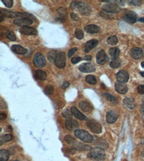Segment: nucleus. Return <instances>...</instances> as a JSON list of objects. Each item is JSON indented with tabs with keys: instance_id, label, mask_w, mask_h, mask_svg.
<instances>
[{
	"instance_id": "obj_1",
	"label": "nucleus",
	"mask_w": 144,
	"mask_h": 161,
	"mask_svg": "<svg viewBox=\"0 0 144 161\" xmlns=\"http://www.w3.org/2000/svg\"><path fill=\"white\" fill-rule=\"evenodd\" d=\"M1 13L3 16L9 18H29L30 20H36V18L34 17L33 15H31L30 13H18V12H13V11L7 10V9H0Z\"/></svg>"
},
{
	"instance_id": "obj_2",
	"label": "nucleus",
	"mask_w": 144,
	"mask_h": 161,
	"mask_svg": "<svg viewBox=\"0 0 144 161\" xmlns=\"http://www.w3.org/2000/svg\"><path fill=\"white\" fill-rule=\"evenodd\" d=\"M88 158L93 160H103L106 158V154L104 149L99 147L94 148L88 153Z\"/></svg>"
},
{
	"instance_id": "obj_3",
	"label": "nucleus",
	"mask_w": 144,
	"mask_h": 161,
	"mask_svg": "<svg viewBox=\"0 0 144 161\" xmlns=\"http://www.w3.org/2000/svg\"><path fill=\"white\" fill-rule=\"evenodd\" d=\"M74 135L79 139L85 143H92L93 141V137L89 133L83 129H76L74 131Z\"/></svg>"
},
{
	"instance_id": "obj_4",
	"label": "nucleus",
	"mask_w": 144,
	"mask_h": 161,
	"mask_svg": "<svg viewBox=\"0 0 144 161\" xmlns=\"http://www.w3.org/2000/svg\"><path fill=\"white\" fill-rule=\"evenodd\" d=\"M87 127L94 134H100L102 132V125L98 122L94 120H90L87 122Z\"/></svg>"
},
{
	"instance_id": "obj_5",
	"label": "nucleus",
	"mask_w": 144,
	"mask_h": 161,
	"mask_svg": "<svg viewBox=\"0 0 144 161\" xmlns=\"http://www.w3.org/2000/svg\"><path fill=\"white\" fill-rule=\"evenodd\" d=\"M55 64L59 69H63L66 65V55L64 52H60L58 53L56 58Z\"/></svg>"
},
{
	"instance_id": "obj_6",
	"label": "nucleus",
	"mask_w": 144,
	"mask_h": 161,
	"mask_svg": "<svg viewBox=\"0 0 144 161\" xmlns=\"http://www.w3.org/2000/svg\"><path fill=\"white\" fill-rule=\"evenodd\" d=\"M33 64L37 67H43L46 65L45 58L41 53H37L33 58Z\"/></svg>"
},
{
	"instance_id": "obj_7",
	"label": "nucleus",
	"mask_w": 144,
	"mask_h": 161,
	"mask_svg": "<svg viewBox=\"0 0 144 161\" xmlns=\"http://www.w3.org/2000/svg\"><path fill=\"white\" fill-rule=\"evenodd\" d=\"M102 9H103L104 11H106L107 13H117L120 11V7L116 3H106L104 5L103 7H102Z\"/></svg>"
},
{
	"instance_id": "obj_8",
	"label": "nucleus",
	"mask_w": 144,
	"mask_h": 161,
	"mask_svg": "<svg viewBox=\"0 0 144 161\" xmlns=\"http://www.w3.org/2000/svg\"><path fill=\"white\" fill-rule=\"evenodd\" d=\"M77 9L78 12L83 15H90L92 11L91 7H90L89 5L86 3H82V2H81L80 5L78 6Z\"/></svg>"
},
{
	"instance_id": "obj_9",
	"label": "nucleus",
	"mask_w": 144,
	"mask_h": 161,
	"mask_svg": "<svg viewBox=\"0 0 144 161\" xmlns=\"http://www.w3.org/2000/svg\"><path fill=\"white\" fill-rule=\"evenodd\" d=\"M79 71L83 73H90L94 72L96 70V67L94 64L91 63H85V64H81L78 67Z\"/></svg>"
},
{
	"instance_id": "obj_10",
	"label": "nucleus",
	"mask_w": 144,
	"mask_h": 161,
	"mask_svg": "<svg viewBox=\"0 0 144 161\" xmlns=\"http://www.w3.org/2000/svg\"><path fill=\"white\" fill-rule=\"evenodd\" d=\"M124 19L125 21L128 22L131 24L136 23L138 19V16L136 13L132 11H126L124 14Z\"/></svg>"
},
{
	"instance_id": "obj_11",
	"label": "nucleus",
	"mask_w": 144,
	"mask_h": 161,
	"mask_svg": "<svg viewBox=\"0 0 144 161\" xmlns=\"http://www.w3.org/2000/svg\"><path fill=\"white\" fill-rule=\"evenodd\" d=\"M96 61L100 65L106 64L108 61V57L104 50H100L96 55Z\"/></svg>"
},
{
	"instance_id": "obj_12",
	"label": "nucleus",
	"mask_w": 144,
	"mask_h": 161,
	"mask_svg": "<svg viewBox=\"0 0 144 161\" xmlns=\"http://www.w3.org/2000/svg\"><path fill=\"white\" fill-rule=\"evenodd\" d=\"M65 126H66V128L69 131H73L78 129L79 125L78 123L76 120H74L72 118H70L67 119L65 121Z\"/></svg>"
},
{
	"instance_id": "obj_13",
	"label": "nucleus",
	"mask_w": 144,
	"mask_h": 161,
	"mask_svg": "<svg viewBox=\"0 0 144 161\" xmlns=\"http://www.w3.org/2000/svg\"><path fill=\"white\" fill-rule=\"evenodd\" d=\"M116 79H117L118 82L125 83L129 80V74L125 71H120L116 74Z\"/></svg>"
},
{
	"instance_id": "obj_14",
	"label": "nucleus",
	"mask_w": 144,
	"mask_h": 161,
	"mask_svg": "<svg viewBox=\"0 0 144 161\" xmlns=\"http://www.w3.org/2000/svg\"><path fill=\"white\" fill-rule=\"evenodd\" d=\"M13 23L16 25L20 27H28L29 25H31L33 23V21L29 19V18H17L13 21Z\"/></svg>"
},
{
	"instance_id": "obj_15",
	"label": "nucleus",
	"mask_w": 144,
	"mask_h": 161,
	"mask_svg": "<svg viewBox=\"0 0 144 161\" xmlns=\"http://www.w3.org/2000/svg\"><path fill=\"white\" fill-rule=\"evenodd\" d=\"M98 43V41L97 40H91L87 42L84 46V52L86 53L89 52L92 49L96 47Z\"/></svg>"
},
{
	"instance_id": "obj_16",
	"label": "nucleus",
	"mask_w": 144,
	"mask_h": 161,
	"mask_svg": "<svg viewBox=\"0 0 144 161\" xmlns=\"http://www.w3.org/2000/svg\"><path fill=\"white\" fill-rule=\"evenodd\" d=\"M21 33L24 35H37V31L34 28L29 27H21L19 30Z\"/></svg>"
},
{
	"instance_id": "obj_17",
	"label": "nucleus",
	"mask_w": 144,
	"mask_h": 161,
	"mask_svg": "<svg viewBox=\"0 0 144 161\" xmlns=\"http://www.w3.org/2000/svg\"><path fill=\"white\" fill-rule=\"evenodd\" d=\"M130 55L134 59H140L143 56V52L141 48H134L130 50Z\"/></svg>"
},
{
	"instance_id": "obj_18",
	"label": "nucleus",
	"mask_w": 144,
	"mask_h": 161,
	"mask_svg": "<svg viewBox=\"0 0 144 161\" xmlns=\"http://www.w3.org/2000/svg\"><path fill=\"white\" fill-rule=\"evenodd\" d=\"M71 113L74 117L79 119L81 120H87V118L86 116L80 112L76 108L75 106H72L71 107Z\"/></svg>"
},
{
	"instance_id": "obj_19",
	"label": "nucleus",
	"mask_w": 144,
	"mask_h": 161,
	"mask_svg": "<svg viewBox=\"0 0 144 161\" xmlns=\"http://www.w3.org/2000/svg\"><path fill=\"white\" fill-rule=\"evenodd\" d=\"M118 118V114L114 111H110L106 114V121L109 123H114Z\"/></svg>"
},
{
	"instance_id": "obj_20",
	"label": "nucleus",
	"mask_w": 144,
	"mask_h": 161,
	"mask_svg": "<svg viewBox=\"0 0 144 161\" xmlns=\"http://www.w3.org/2000/svg\"><path fill=\"white\" fill-rule=\"evenodd\" d=\"M115 89L120 94H125L128 90L126 86L120 82H116L115 83Z\"/></svg>"
},
{
	"instance_id": "obj_21",
	"label": "nucleus",
	"mask_w": 144,
	"mask_h": 161,
	"mask_svg": "<svg viewBox=\"0 0 144 161\" xmlns=\"http://www.w3.org/2000/svg\"><path fill=\"white\" fill-rule=\"evenodd\" d=\"M79 107H80V108H81V110H82L84 112H91L93 109L91 104L89 102L85 101V100L81 101L79 103Z\"/></svg>"
},
{
	"instance_id": "obj_22",
	"label": "nucleus",
	"mask_w": 144,
	"mask_h": 161,
	"mask_svg": "<svg viewBox=\"0 0 144 161\" xmlns=\"http://www.w3.org/2000/svg\"><path fill=\"white\" fill-rule=\"evenodd\" d=\"M84 31L86 32H88V33H91V34H95L98 33L100 31V28L96 26V25H87L84 27Z\"/></svg>"
},
{
	"instance_id": "obj_23",
	"label": "nucleus",
	"mask_w": 144,
	"mask_h": 161,
	"mask_svg": "<svg viewBox=\"0 0 144 161\" xmlns=\"http://www.w3.org/2000/svg\"><path fill=\"white\" fill-rule=\"evenodd\" d=\"M124 104L127 108L133 110L136 107V103L132 98H125L124 100Z\"/></svg>"
},
{
	"instance_id": "obj_24",
	"label": "nucleus",
	"mask_w": 144,
	"mask_h": 161,
	"mask_svg": "<svg viewBox=\"0 0 144 161\" xmlns=\"http://www.w3.org/2000/svg\"><path fill=\"white\" fill-rule=\"evenodd\" d=\"M11 50L16 53H18V54H25V53H27L26 49L19 45H17V44H15V45L11 46Z\"/></svg>"
},
{
	"instance_id": "obj_25",
	"label": "nucleus",
	"mask_w": 144,
	"mask_h": 161,
	"mask_svg": "<svg viewBox=\"0 0 144 161\" xmlns=\"http://www.w3.org/2000/svg\"><path fill=\"white\" fill-rule=\"evenodd\" d=\"M95 145L98 147L99 148H101L102 149H106L108 147V145L107 143V142L105 140L102 139H98L96 143H95Z\"/></svg>"
},
{
	"instance_id": "obj_26",
	"label": "nucleus",
	"mask_w": 144,
	"mask_h": 161,
	"mask_svg": "<svg viewBox=\"0 0 144 161\" xmlns=\"http://www.w3.org/2000/svg\"><path fill=\"white\" fill-rule=\"evenodd\" d=\"M35 77L37 79H39V80H45L46 77V74L43 70L37 69L35 71Z\"/></svg>"
},
{
	"instance_id": "obj_27",
	"label": "nucleus",
	"mask_w": 144,
	"mask_h": 161,
	"mask_svg": "<svg viewBox=\"0 0 144 161\" xmlns=\"http://www.w3.org/2000/svg\"><path fill=\"white\" fill-rule=\"evenodd\" d=\"M9 158V153L7 150L0 151V160L1 161H7Z\"/></svg>"
},
{
	"instance_id": "obj_28",
	"label": "nucleus",
	"mask_w": 144,
	"mask_h": 161,
	"mask_svg": "<svg viewBox=\"0 0 144 161\" xmlns=\"http://www.w3.org/2000/svg\"><path fill=\"white\" fill-rule=\"evenodd\" d=\"M120 50L118 48H112L110 50V54L113 59H117L120 55Z\"/></svg>"
},
{
	"instance_id": "obj_29",
	"label": "nucleus",
	"mask_w": 144,
	"mask_h": 161,
	"mask_svg": "<svg viewBox=\"0 0 144 161\" xmlns=\"http://www.w3.org/2000/svg\"><path fill=\"white\" fill-rule=\"evenodd\" d=\"M58 53H57V52L56 50L50 51V52H48V54H47V57H48V60H49L51 62H55L56 58H57V55H58Z\"/></svg>"
},
{
	"instance_id": "obj_30",
	"label": "nucleus",
	"mask_w": 144,
	"mask_h": 161,
	"mask_svg": "<svg viewBox=\"0 0 144 161\" xmlns=\"http://www.w3.org/2000/svg\"><path fill=\"white\" fill-rule=\"evenodd\" d=\"M121 65V61L119 59H112L110 63V66L111 68H118Z\"/></svg>"
},
{
	"instance_id": "obj_31",
	"label": "nucleus",
	"mask_w": 144,
	"mask_h": 161,
	"mask_svg": "<svg viewBox=\"0 0 144 161\" xmlns=\"http://www.w3.org/2000/svg\"><path fill=\"white\" fill-rule=\"evenodd\" d=\"M1 145L3 143H6V142L10 141L12 139V136L9 134H5L1 136Z\"/></svg>"
},
{
	"instance_id": "obj_32",
	"label": "nucleus",
	"mask_w": 144,
	"mask_h": 161,
	"mask_svg": "<svg viewBox=\"0 0 144 161\" xmlns=\"http://www.w3.org/2000/svg\"><path fill=\"white\" fill-rule=\"evenodd\" d=\"M6 37L9 40H10L11 41H15L17 40V37H16L15 33L11 31H8L6 32Z\"/></svg>"
},
{
	"instance_id": "obj_33",
	"label": "nucleus",
	"mask_w": 144,
	"mask_h": 161,
	"mask_svg": "<svg viewBox=\"0 0 144 161\" xmlns=\"http://www.w3.org/2000/svg\"><path fill=\"white\" fill-rule=\"evenodd\" d=\"M85 80L88 83L91 84V85H95L97 82L96 77L93 75H88L87 77H86Z\"/></svg>"
},
{
	"instance_id": "obj_34",
	"label": "nucleus",
	"mask_w": 144,
	"mask_h": 161,
	"mask_svg": "<svg viewBox=\"0 0 144 161\" xmlns=\"http://www.w3.org/2000/svg\"><path fill=\"white\" fill-rule=\"evenodd\" d=\"M118 38L116 36H111L107 40V42L110 45H115L118 43Z\"/></svg>"
},
{
	"instance_id": "obj_35",
	"label": "nucleus",
	"mask_w": 144,
	"mask_h": 161,
	"mask_svg": "<svg viewBox=\"0 0 144 161\" xmlns=\"http://www.w3.org/2000/svg\"><path fill=\"white\" fill-rule=\"evenodd\" d=\"M53 90H54V88H53V86L51 85H48L45 87V89H44V92H45L46 95H50L53 92Z\"/></svg>"
},
{
	"instance_id": "obj_36",
	"label": "nucleus",
	"mask_w": 144,
	"mask_h": 161,
	"mask_svg": "<svg viewBox=\"0 0 144 161\" xmlns=\"http://www.w3.org/2000/svg\"><path fill=\"white\" fill-rule=\"evenodd\" d=\"M64 140L66 143H68L69 144H74L76 142L75 139L73 137H72L71 135H66L64 137Z\"/></svg>"
},
{
	"instance_id": "obj_37",
	"label": "nucleus",
	"mask_w": 144,
	"mask_h": 161,
	"mask_svg": "<svg viewBox=\"0 0 144 161\" xmlns=\"http://www.w3.org/2000/svg\"><path fill=\"white\" fill-rule=\"evenodd\" d=\"M75 36L76 37V38H78L79 40L82 39L84 37V32L81 29H76L75 31Z\"/></svg>"
},
{
	"instance_id": "obj_38",
	"label": "nucleus",
	"mask_w": 144,
	"mask_h": 161,
	"mask_svg": "<svg viewBox=\"0 0 144 161\" xmlns=\"http://www.w3.org/2000/svg\"><path fill=\"white\" fill-rule=\"evenodd\" d=\"M104 97H105L106 99L107 100H108L109 102H114L116 101V99L115 97L112 96V95L109 94V93H105L104 94Z\"/></svg>"
},
{
	"instance_id": "obj_39",
	"label": "nucleus",
	"mask_w": 144,
	"mask_h": 161,
	"mask_svg": "<svg viewBox=\"0 0 144 161\" xmlns=\"http://www.w3.org/2000/svg\"><path fill=\"white\" fill-rule=\"evenodd\" d=\"M80 145H78L76 149H79L80 151H87V150H91V147H90L89 146L86 145H82V144H79Z\"/></svg>"
},
{
	"instance_id": "obj_40",
	"label": "nucleus",
	"mask_w": 144,
	"mask_h": 161,
	"mask_svg": "<svg viewBox=\"0 0 144 161\" xmlns=\"http://www.w3.org/2000/svg\"><path fill=\"white\" fill-rule=\"evenodd\" d=\"M1 1L3 2V4L7 7V8H10L13 6V0H2Z\"/></svg>"
},
{
	"instance_id": "obj_41",
	"label": "nucleus",
	"mask_w": 144,
	"mask_h": 161,
	"mask_svg": "<svg viewBox=\"0 0 144 161\" xmlns=\"http://www.w3.org/2000/svg\"><path fill=\"white\" fill-rule=\"evenodd\" d=\"M128 2L129 4L134 6H139L142 4V1H141V0H132V1H129Z\"/></svg>"
},
{
	"instance_id": "obj_42",
	"label": "nucleus",
	"mask_w": 144,
	"mask_h": 161,
	"mask_svg": "<svg viewBox=\"0 0 144 161\" xmlns=\"http://www.w3.org/2000/svg\"><path fill=\"white\" fill-rule=\"evenodd\" d=\"M58 12L60 13V17H65V15H66V10H65L64 8H60L59 9H58Z\"/></svg>"
},
{
	"instance_id": "obj_43",
	"label": "nucleus",
	"mask_w": 144,
	"mask_h": 161,
	"mask_svg": "<svg viewBox=\"0 0 144 161\" xmlns=\"http://www.w3.org/2000/svg\"><path fill=\"white\" fill-rule=\"evenodd\" d=\"M81 60H82V58L80 57H74V58H72L71 62H72V64H77V63L80 62Z\"/></svg>"
},
{
	"instance_id": "obj_44",
	"label": "nucleus",
	"mask_w": 144,
	"mask_h": 161,
	"mask_svg": "<svg viewBox=\"0 0 144 161\" xmlns=\"http://www.w3.org/2000/svg\"><path fill=\"white\" fill-rule=\"evenodd\" d=\"M62 116H63L64 118H66L67 119L71 118V114H70L69 111L68 110H65L63 112H62Z\"/></svg>"
},
{
	"instance_id": "obj_45",
	"label": "nucleus",
	"mask_w": 144,
	"mask_h": 161,
	"mask_svg": "<svg viewBox=\"0 0 144 161\" xmlns=\"http://www.w3.org/2000/svg\"><path fill=\"white\" fill-rule=\"evenodd\" d=\"M81 2H79V1H73L72 2V3L71 4V9H75V8H77L78 6L80 5V3Z\"/></svg>"
},
{
	"instance_id": "obj_46",
	"label": "nucleus",
	"mask_w": 144,
	"mask_h": 161,
	"mask_svg": "<svg viewBox=\"0 0 144 161\" xmlns=\"http://www.w3.org/2000/svg\"><path fill=\"white\" fill-rule=\"evenodd\" d=\"M78 49L77 48H71V50L69 51V53H68V57L69 58H71L72 55L74 54V53L76 52V50H77Z\"/></svg>"
},
{
	"instance_id": "obj_47",
	"label": "nucleus",
	"mask_w": 144,
	"mask_h": 161,
	"mask_svg": "<svg viewBox=\"0 0 144 161\" xmlns=\"http://www.w3.org/2000/svg\"><path fill=\"white\" fill-rule=\"evenodd\" d=\"M138 92L141 95L144 94V85L139 86L138 87Z\"/></svg>"
},
{
	"instance_id": "obj_48",
	"label": "nucleus",
	"mask_w": 144,
	"mask_h": 161,
	"mask_svg": "<svg viewBox=\"0 0 144 161\" xmlns=\"http://www.w3.org/2000/svg\"><path fill=\"white\" fill-rule=\"evenodd\" d=\"M71 17L72 19L74 20V21H78V17L74 13H71Z\"/></svg>"
},
{
	"instance_id": "obj_49",
	"label": "nucleus",
	"mask_w": 144,
	"mask_h": 161,
	"mask_svg": "<svg viewBox=\"0 0 144 161\" xmlns=\"http://www.w3.org/2000/svg\"><path fill=\"white\" fill-rule=\"evenodd\" d=\"M7 118V114L4 112H1L0 114V119L1 120H4Z\"/></svg>"
},
{
	"instance_id": "obj_50",
	"label": "nucleus",
	"mask_w": 144,
	"mask_h": 161,
	"mask_svg": "<svg viewBox=\"0 0 144 161\" xmlns=\"http://www.w3.org/2000/svg\"><path fill=\"white\" fill-rule=\"evenodd\" d=\"M69 85H70V83L69 82H67V81H64L63 84H62V87L63 88H66L67 87H69Z\"/></svg>"
},
{
	"instance_id": "obj_51",
	"label": "nucleus",
	"mask_w": 144,
	"mask_h": 161,
	"mask_svg": "<svg viewBox=\"0 0 144 161\" xmlns=\"http://www.w3.org/2000/svg\"><path fill=\"white\" fill-rule=\"evenodd\" d=\"M84 60H87V61H90V60H92V56L91 55H87V56L84 58Z\"/></svg>"
},
{
	"instance_id": "obj_52",
	"label": "nucleus",
	"mask_w": 144,
	"mask_h": 161,
	"mask_svg": "<svg viewBox=\"0 0 144 161\" xmlns=\"http://www.w3.org/2000/svg\"><path fill=\"white\" fill-rule=\"evenodd\" d=\"M141 110L144 112V102L142 103V104L141 105Z\"/></svg>"
},
{
	"instance_id": "obj_53",
	"label": "nucleus",
	"mask_w": 144,
	"mask_h": 161,
	"mask_svg": "<svg viewBox=\"0 0 144 161\" xmlns=\"http://www.w3.org/2000/svg\"><path fill=\"white\" fill-rule=\"evenodd\" d=\"M139 21H140V22H142L144 23V17H142V18H139Z\"/></svg>"
},
{
	"instance_id": "obj_54",
	"label": "nucleus",
	"mask_w": 144,
	"mask_h": 161,
	"mask_svg": "<svg viewBox=\"0 0 144 161\" xmlns=\"http://www.w3.org/2000/svg\"><path fill=\"white\" fill-rule=\"evenodd\" d=\"M0 16H1V22H2L3 21V15L1 13H0Z\"/></svg>"
},
{
	"instance_id": "obj_55",
	"label": "nucleus",
	"mask_w": 144,
	"mask_h": 161,
	"mask_svg": "<svg viewBox=\"0 0 144 161\" xmlns=\"http://www.w3.org/2000/svg\"><path fill=\"white\" fill-rule=\"evenodd\" d=\"M140 75L144 77V72H140Z\"/></svg>"
},
{
	"instance_id": "obj_56",
	"label": "nucleus",
	"mask_w": 144,
	"mask_h": 161,
	"mask_svg": "<svg viewBox=\"0 0 144 161\" xmlns=\"http://www.w3.org/2000/svg\"><path fill=\"white\" fill-rule=\"evenodd\" d=\"M141 66H142V67H143V68H144V62H141Z\"/></svg>"
},
{
	"instance_id": "obj_57",
	"label": "nucleus",
	"mask_w": 144,
	"mask_h": 161,
	"mask_svg": "<svg viewBox=\"0 0 144 161\" xmlns=\"http://www.w3.org/2000/svg\"><path fill=\"white\" fill-rule=\"evenodd\" d=\"M141 156L144 158V150L142 151V153H141Z\"/></svg>"
},
{
	"instance_id": "obj_58",
	"label": "nucleus",
	"mask_w": 144,
	"mask_h": 161,
	"mask_svg": "<svg viewBox=\"0 0 144 161\" xmlns=\"http://www.w3.org/2000/svg\"><path fill=\"white\" fill-rule=\"evenodd\" d=\"M14 161H19V160H14Z\"/></svg>"
},
{
	"instance_id": "obj_59",
	"label": "nucleus",
	"mask_w": 144,
	"mask_h": 161,
	"mask_svg": "<svg viewBox=\"0 0 144 161\" xmlns=\"http://www.w3.org/2000/svg\"><path fill=\"white\" fill-rule=\"evenodd\" d=\"M143 125H144V121H143Z\"/></svg>"
},
{
	"instance_id": "obj_60",
	"label": "nucleus",
	"mask_w": 144,
	"mask_h": 161,
	"mask_svg": "<svg viewBox=\"0 0 144 161\" xmlns=\"http://www.w3.org/2000/svg\"><path fill=\"white\" fill-rule=\"evenodd\" d=\"M143 47H144V46H143Z\"/></svg>"
}]
</instances>
